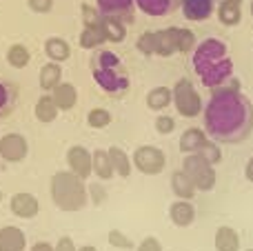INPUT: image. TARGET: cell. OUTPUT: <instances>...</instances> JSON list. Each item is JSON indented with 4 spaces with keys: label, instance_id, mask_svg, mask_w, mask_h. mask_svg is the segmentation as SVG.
I'll return each mask as SVG.
<instances>
[{
    "label": "cell",
    "instance_id": "obj_2",
    "mask_svg": "<svg viewBox=\"0 0 253 251\" xmlns=\"http://www.w3.org/2000/svg\"><path fill=\"white\" fill-rule=\"evenodd\" d=\"M193 67L205 87H220L233 76V62L227 53V44L220 38H207L193 49Z\"/></svg>",
    "mask_w": 253,
    "mask_h": 251
},
{
    "label": "cell",
    "instance_id": "obj_26",
    "mask_svg": "<svg viewBox=\"0 0 253 251\" xmlns=\"http://www.w3.org/2000/svg\"><path fill=\"white\" fill-rule=\"evenodd\" d=\"M91 156H93V173H96V178H100V180H111V178L116 176V171H114V165H111L109 151L96 149V151H91Z\"/></svg>",
    "mask_w": 253,
    "mask_h": 251
},
{
    "label": "cell",
    "instance_id": "obj_36",
    "mask_svg": "<svg viewBox=\"0 0 253 251\" xmlns=\"http://www.w3.org/2000/svg\"><path fill=\"white\" fill-rule=\"evenodd\" d=\"M173 129H175L173 116L162 114V116H158L156 118V131L160 133V136H169V133H173Z\"/></svg>",
    "mask_w": 253,
    "mask_h": 251
},
{
    "label": "cell",
    "instance_id": "obj_11",
    "mask_svg": "<svg viewBox=\"0 0 253 251\" xmlns=\"http://www.w3.org/2000/svg\"><path fill=\"white\" fill-rule=\"evenodd\" d=\"M184 18L191 22H205L215 13V0H180Z\"/></svg>",
    "mask_w": 253,
    "mask_h": 251
},
{
    "label": "cell",
    "instance_id": "obj_31",
    "mask_svg": "<svg viewBox=\"0 0 253 251\" xmlns=\"http://www.w3.org/2000/svg\"><path fill=\"white\" fill-rule=\"evenodd\" d=\"M111 120H114L111 111L109 109H102V107H96V109H91L87 114V125L91 129H105V127H109Z\"/></svg>",
    "mask_w": 253,
    "mask_h": 251
},
{
    "label": "cell",
    "instance_id": "obj_40",
    "mask_svg": "<svg viewBox=\"0 0 253 251\" xmlns=\"http://www.w3.org/2000/svg\"><path fill=\"white\" fill-rule=\"evenodd\" d=\"M87 189H89V200H93V205H102L107 200V191L100 185H91Z\"/></svg>",
    "mask_w": 253,
    "mask_h": 251
},
{
    "label": "cell",
    "instance_id": "obj_47",
    "mask_svg": "<svg viewBox=\"0 0 253 251\" xmlns=\"http://www.w3.org/2000/svg\"><path fill=\"white\" fill-rule=\"evenodd\" d=\"M247 251H253V249H247Z\"/></svg>",
    "mask_w": 253,
    "mask_h": 251
},
{
    "label": "cell",
    "instance_id": "obj_44",
    "mask_svg": "<svg viewBox=\"0 0 253 251\" xmlns=\"http://www.w3.org/2000/svg\"><path fill=\"white\" fill-rule=\"evenodd\" d=\"M245 178H247L249 182H253V156L249 158V163L245 165Z\"/></svg>",
    "mask_w": 253,
    "mask_h": 251
},
{
    "label": "cell",
    "instance_id": "obj_22",
    "mask_svg": "<svg viewBox=\"0 0 253 251\" xmlns=\"http://www.w3.org/2000/svg\"><path fill=\"white\" fill-rule=\"evenodd\" d=\"M171 191L182 200H193V196H196L198 189H196L191 178L187 176V171L180 169V171H173V176H171Z\"/></svg>",
    "mask_w": 253,
    "mask_h": 251
},
{
    "label": "cell",
    "instance_id": "obj_17",
    "mask_svg": "<svg viewBox=\"0 0 253 251\" xmlns=\"http://www.w3.org/2000/svg\"><path fill=\"white\" fill-rule=\"evenodd\" d=\"M135 4L147 16L162 18V16H169L171 11H175L180 7V0H135Z\"/></svg>",
    "mask_w": 253,
    "mask_h": 251
},
{
    "label": "cell",
    "instance_id": "obj_33",
    "mask_svg": "<svg viewBox=\"0 0 253 251\" xmlns=\"http://www.w3.org/2000/svg\"><path fill=\"white\" fill-rule=\"evenodd\" d=\"M107 240H109V245L116 249H123V251L133 249V240H131L126 234H123L120 229H111L109 236H107Z\"/></svg>",
    "mask_w": 253,
    "mask_h": 251
},
{
    "label": "cell",
    "instance_id": "obj_12",
    "mask_svg": "<svg viewBox=\"0 0 253 251\" xmlns=\"http://www.w3.org/2000/svg\"><path fill=\"white\" fill-rule=\"evenodd\" d=\"M173 53H180V27L156 31V56L169 58Z\"/></svg>",
    "mask_w": 253,
    "mask_h": 251
},
{
    "label": "cell",
    "instance_id": "obj_8",
    "mask_svg": "<svg viewBox=\"0 0 253 251\" xmlns=\"http://www.w3.org/2000/svg\"><path fill=\"white\" fill-rule=\"evenodd\" d=\"M29 154V142L22 133L0 136V158L4 163H22Z\"/></svg>",
    "mask_w": 253,
    "mask_h": 251
},
{
    "label": "cell",
    "instance_id": "obj_24",
    "mask_svg": "<svg viewBox=\"0 0 253 251\" xmlns=\"http://www.w3.org/2000/svg\"><path fill=\"white\" fill-rule=\"evenodd\" d=\"M100 27L105 31L107 42H123L126 38V22L116 16H102Z\"/></svg>",
    "mask_w": 253,
    "mask_h": 251
},
{
    "label": "cell",
    "instance_id": "obj_27",
    "mask_svg": "<svg viewBox=\"0 0 253 251\" xmlns=\"http://www.w3.org/2000/svg\"><path fill=\"white\" fill-rule=\"evenodd\" d=\"M173 102V89L169 87H153L151 91L147 93V107L151 111H162Z\"/></svg>",
    "mask_w": 253,
    "mask_h": 251
},
{
    "label": "cell",
    "instance_id": "obj_1",
    "mask_svg": "<svg viewBox=\"0 0 253 251\" xmlns=\"http://www.w3.org/2000/svg\"><path fill=\"white\" fill-rule=\"evenodd\" d=\"M207 131L218 142H240L249 138L253 129V107L249 98L240 93L236 78L213 89L205 109Z\"/></svg>",
    "mask_w": 253,
    "mask_h": 251
},
{
    "label": "cell",
    "instance_id": "obj_37",
    "mask_svg": "<svg viewBox=\"0 0 253 251\" xmlns=\"http://www.w3.org/2000/svg\"><path fill=\"white\" fill-rule=\"evenodd\" d=\"M202 154L207 156V160H209L211 165H218V163H222V151H220L218 142H215V140H211V138H209V142H207V145H205V149H202Z\"/></svg>",
    "mask_w": 253,
    "mask_h": 251
},
{
    "label": "cell",
    "instance_id": "obj_3",
    "mask_svg": "<svg viewBox=\"0 0 253 251\" xmlns=\"http://www.w3.org/2000/svg\"><path fill=\"white\" fill-rule=\"evenodd\" d=\"M49 191H51V200L60 211L74 213L83 211L89 203V189L80 176L74 171H58L51 176L49 182Z\"/></svg>",
    "mask_w": 253,
    "mask_h": 251
},
{
    "label": "cell",
    "instance_id": "obj_20",
    "mask_svg": "<svg viewBox=\"0 0 253 251\" xmlns=\"http://www.w3.org/2000/svg\"><path fill=\"white\" fill-rule=\"evenodd\" d=\"M58 114H60V109H58L56 100L51 98V93H44V96L38 98V102H36V107H34V116L38 123H42V125L53 123V120L58 118Z\"/></svg>",
    "mask_w": 253,
    "mask_h": 251
},
{
    "label": "cell",
    "instance_id": "obj_30",
    "mask_svg": "<svg viewBox=\"0 0 253 251\" xmlns=\"http://www.w3.org/2000/svg\"><path fill=\"white\" fill-rule=\"evenodd\" d=\"M31 60V53L25 44H11L7 49V62L13 67V69H25Z\"/></svg>",
    "mask_w": 253,
    "mask_h": 251
},
{
    "label": "cell",
    "instance_id": "obj_14",
    "mask_svg": "<svg viewBox=\"0 0 253 251\" xmlns=\"http://www.w3.org/2000/svg\"><path fill=\"white\" fill-rule=\"evenodd\" d=\"M169 220L180 229L191 227V222L196 220V207L191 205V200H182V198L173 200L169 205Z\"/></svg>",
    "mask_w": 253,
    "mask_h": 251
},
{
    "label": "cell",
    "instance_id": "obj_38",
    "mask_svg": "<svg viewBox=\"0 0 253 251\" xmlns=\"http://www.w3.org/2000/svg\"><path fill=\"white\" fill-rule=\"evenodd\" d=\"M27 4L36 13H49L53 7V0H27Z\"/></svg>",
    "mask_w": 253,
    "mask_h": 251
},
{
    "label": "cell",
    "instance_id": "obj_34",
    "mask_svg": "<svg viewBox=\"0 0 253 251\" xmlns=\"http://www.w3.org/2000/svg\"><path fill=\"white\" fill-rule=\"evenodd\" d=\"M83 22H84V27H98L102 22V11L98 7H91V4L84 2L83 4Z\"/></svg>",
    "mask_w": 253,
    "mask_h": 251
},
{
    "label": "cell",
    "instance_id": "obj_32",
    "mask_svg": "<svg viewBox=\"0 0 253 251\" xmlns=\"http://www.w3.org/2000/svg\"><path fill=\"white\" fill-rule=\"evenodd\" d=\"M135 49L142 56H156V31H144L135 42Z\"/></svg>",
    "mask_w": 253,
    "mask_h": 251
},
{
    "label": "cell",
    "instance_id": "obj_39",
    "mask_svg": "<svg viewBox=\"0 0 253 251\" xmlns=\"http://www.w3.org/2000/svg\"><path fill=\"white\" fill-rule=\"evenodd\" d=\"M135 251H162V245H160V240H158L156 236H147V238L135 247Z\"/></svg>",
    "mask_w": 253,
    "mask_h": 251
},
{
    "label": "cell",
    "instance_id": "obj_29",
    "mask_svg": "<svg viewBox=\"0 0 253 251\" xmlns=\"http://www.w3.org/2000/svg\"><path fill=\"white\" fill-rule=\"evenodd\" d=\"M78 42H80L83 49H98L107 42V38H105V31H102L100 25L98 27H84V29L80 31Z\"/></svg>",
    "mask_w": 253,
    "mask_h": 251
},
{
    "label": "cell",
    "instance_id": "obj_23",
    "mask_svg": "<svg viewBox=\"0 0 253 251\" xmlns=\"http://www.w3.org/2000/svg\"><path fill=\"white\" fill-rule=\"evenodd\" d=\"M38 80H40V89H42V91H47V93H51L53 87L62 83V67H60V62H53L51 60V62H47V65H42Z\"/></svg>",
    "mask_w": 253,
    "mask_h": 251
},
{
    "label": "cell",
    "instance_id": "obj_5",
    "mask_svg": "<svg viewBox=\"0 0 253 251\" xmlns=\"http://www.w3.org/2000/svg\"><path fill=\"white\" fill-rule=\"evenodd\" d=\"M173 105L175 111L184 118H196L202 114V98L189 78H180L173 84Z\"/></svg>",
    "mask_w": 253,
    "mask_h": 251
},
{
    "label": "cell",
    "instance_id": "obj_4",
    "mask_svg": "<svg viewBox=\"0 0 253 251\" xmlns=\"http://www.w3.org/2000/svg\"><path fill=\"white\" fill-rule=\"evenodd\" d=\"M182 169L187 171V176L193 180V185H196L198 191H213L215 189V182H218L215 165H211L202 151H196V154L184 156Z\"/></svg>",
    "mask_w": 253,
    "mask_h": 251
},
{
    "label": "cell",
    "instance_id": "obj_15",
    "mask_svg": "<svg viewBox=\"0 0 253 251\" xmlns=\"http://www.w3.org/2000/svg\"><path fill=\"white\" fill-rule=\"evenodd\" d=\"M207 142H209V136H207L205 129L189 127V129H184L182 136H180V151H182V154H196V151L205 149Z\"/></svg>",
    "mask_w": 253,
    "mask_h": 251
},
{
    "label": "cell",
    "instance_id": "obj_10",
    "mask_svg": "<svg viewBox=\"0 0 253 251\" xmlns=\"http://www.w3.org/2000/svg\"><path fill=\"white\" fill-rule=\"evenodd\" d=\"M9 209H11V213L16 218L31 220V218L38 216L40 203L34 194H29V191H18V194H13L11 200H9Z\"/></svg>",
    "mask_w": 253,
    "mask_h": 251
},
{
    "label": "cell",
    "instance_id": "obj_19",
    "mask_svg": "<svg viewBox=\"0 0 253 251\" xmlns=\"http://www.w3.org/2000/svg\"><path fill=\"white\" fill-rule=\"evenodd\" d=\"M51 98L56 100L60 111H71L76 107V102H78V91H76V87L71 83H60L53 87Z\"/></svg>",
    "mask_w": 253,
    "mask_h": 251
},
{
    "label": "cell",
    "instance_id": "obj_45",
    "mask_svg": "<svg viewBox=\"0 0 253 251\" xmlns=\"http://www.w3.org/2000/svg\"><path fill=\"white\" fill-rule=\"evenodd\" d=\"M78 251H98V249L93 247V245H83V247H80Z\"/></svg>",
    "mask_w": 253,
    "mask_h": 251
},
{
    "label": "cell",
    "instance_id": "obj_13",
    "mask_svg": "<svg viewBox=\"0 0 253 251\" xmlns=\"http://www.w3.org/2000/svg\"><path fill=\"white\" fill-rule=\"evenodd\" d=\"M133 4L135 0H96V7L102 16H116L125 22L133 20Z\"/></svg>",
    "mask_w": 253,
    "mask_h": 251
},
{
    "label": "cell",
    "instance_id": "obj_35",
    "mask_svg": "<svg viewBox=\"0 0 253 251\" xmlns=\"http://www.w3.org/2000/svg\"><path fill=\"white\" fill-rule=\"evenodd\" d=\"M198 40H196V34L191 29H184L180 27V53H191L196 49Z\"/></svg>",
    "mask_w": 253,
    "mask_h": 251
},
{
    "label": "cell",
    "instance_id": "obj_6",
    "mask_svg": "<svg viewBox=\"0 0 253 251\" xmlns=\"http://www.w3.org/2000/svg\"><path fill=\"white\" fill-rule=\"evenodd\" d=\"M131 163H133V167L138 169L140 173H144V176H158V173H162L167 167V156L160 147L142 145L133 151Z\"/></svg>",
    "mask_w": 253,
    "mask_h": 251
},
{
    "label": "cell",
    "instance_id": "obj_43",
    "mask_svg": "<svg viewBox=\"0 0 253 251\" xmlns=\"http://www.w3.org/2000/svg\"><path fill=\"white\" fill-rule=\"evenodd\" d=\"M29 251H56V249H53L51 243H42V240H40V243H36Z\"/></svg>",
    "mask_w": 253,
    "mask_h": 251
},
{
    "label": "cell",
    "instance_id": "obj_25",
    "mask_svg": "<svg viewBox=\"0 0 253 251\" xmlns=\"http://www.w3.org/2000/svg\"><path fill=\"white\" fill-rule=\"evenodd\" d=\"M44 53H47V58L53 62H65V60H69V56H71V47L65 38L51 36V38H47V42H44Z\"/></svg>",
    "mask_w": 253,
    "mask_h": 251
},
{
    "label": "cell",
    "instance_id": "obj_18",
    "mask_svg": "<svg viewBox=\"0 0 253 251\" xmlns=\"http://www.w3.org/2000/svg\"><path fill=\"white\" fill-rule=\"evenodd\" d=\"M27 236L18 227H2L0 229V251H25Z\"/></svg>",
    "mask_w": 253,
    "mask_h": 251
},
{
    "label": "cell",
    "instance_id": "obj_28",
    "mask_svg": "<svg viewBox=\"0 0 253 251\" xmlns=\"http://www.w3.org/2000/svg\"><path fill=\"white\" fill-rule=\"evenodd\" d=\"M107 151H109V158H111V165H114L116 176L129 178V176H131V167H133V163H131L129 154H126L123 147H109Z\"/></svg>",
    "mask_w": 253,
    "mask_h": 251
},
{
    "label": "cell",
    "instance_id": "obj_42",
    "mask_svg": "<svg viewBox=\"0 0 253 251\" xmlns=\"http://www.w3.org/2000/svg\"><path fill=\"white\" fill-rule=\"evenodd\" d=\"M7 105H9V91H7V87L0 83V114L7 109Z\"/></svg>",
    "mask_w": 253,
    "mask_h": 251
},
{
    "label": "cell",
    "instance_id": "obj_7",
    "mask_svg": "<svg viewBox=\"0 0 253 251\" xmlns=\"http://www.w3.org/2000/svg\"><path fill=\"white\" fill-rule=\"evenodd\" d=\"M93 78L107 93H120L129 87V78L123 74L120 65H91Z\"/></svg>",
    "mask_w": 253,
    "mask_h": 251
},
{
    "label": "cell",
    "instance_id": "obj_9",
    "mask_svg": "<svg viewBox=\"0 0 253 251\" xmlns=\"http://www.w3.org/2000/svg\"><path fill=\"white\" fill-rule=\"evenodd\" d=\"M67 165H69V171H74L76 176H80L83 180H87L93 173V156L87 147L83 145H74L67 151Z\"/></svg>",
    "mask_w": 253,
    "mask_h": 251
},
{
    "label": "cell",
    "instance_id": "obj_16",
    "mask_svg": "<svg viewBox=\"0 0 253 251\" xmlns=\"http://www.w3.org/2000/svg\"><path fill=\"white\" fill-rule=\"evenodd\" d=\"M215 13L218 20L224 27H236L242 20V0H220L215 2Z\"/></svg>",
    "mask_w": 253,
    "mask_h": 251
},
{
    "label": "cell",
    "instance_id": "obj_41",
    "mask_svg": "<svg viewBox=\"0 0 253 251\" xmlns=\"http://www.w3.org/2000/svg\"><path fill=\"white\" fill-rule=\"evenodd\" d=\"M53 249L56 251H78V247H76L74 238H69V236H62L60 240H58L56 245H53Z\"/></svg>",
    "mask_w": 253,
    "mask_h": 251
},
{
    "label": "cell",
    "instance_id": "obj_21",
    "mask_svg": "<svg viewBox=\"0 0 253 251\" xmlns=\"http://www.w3.org/2000/svg\"><path fill=\"white\" fill-rule=\"evenodd\" d=\"M215 251H240V236L233 227H218L213 236Z\"/></svg>",
    "mask_w": 253,
    "mask_h": 251
},
{
    "label": "cell",
    "instance_id": "obj_46",
    "mask_svg": "<svg viewBox=\"0 0 253 251\" xmlns=\"http://www.w3.org/2000/svg\"><path fill=\"white\" fill-rule=\"evenodd\" d=\"M249 11H251V16H253V0H251V4H249Z\"/></svg>",
    "mask_w": 253,
    "mask_h": 251
}]
</instances>
